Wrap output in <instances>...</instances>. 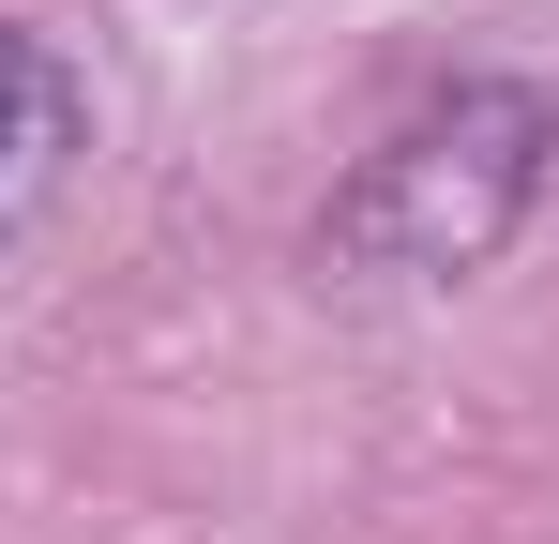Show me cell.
<instances>
[{
  "mask_svg": "<svg viewBox=\"0 0 559 544\" xmlns=\"http://www.w3.org/2000/svg\"><path fill=\"white\" fill-rule=\"evenodd\" d=\"M76 137H92V106H76V76L31 46V31H0V243L61 197V167H76Z\"/></svg>",
  "mask_w": 559,
  "mask_h": 544,
  "instance_id": "cell-2",
  "label": "cell"
},
{
  "mask_svg": "<svg viewBox=\"0 0 559 544\" xmlns=\"http://www.w3.org/2000/svg\"><path fill=\"white\" fill-rule=\"evenodd\" d=\"M530 137H559L545 91H468L439 121H408V137L364 167V197L333 212V243L378 258V272H468L514 212H530V181H545Z\"/></svg>",
  "mask_w": 559,
  "mask_h": 544,
  "instance_id": "cell-1",
  "label": "cell"
}]
</instances>
